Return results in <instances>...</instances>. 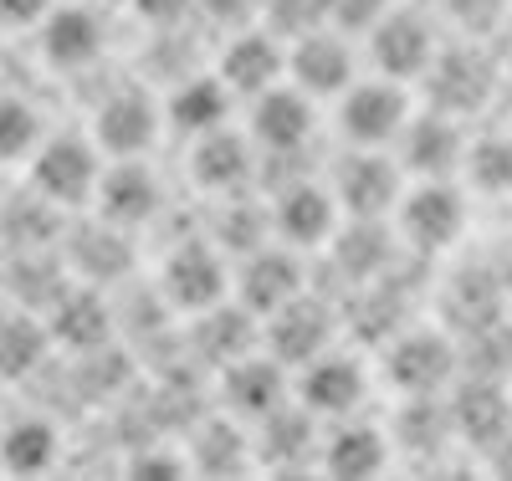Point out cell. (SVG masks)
Segmentation results:
<instances>
[{
    "mask_svg": "<svg viewBox=\"0 0 512 481\" xmlns=\"http://www.w3.org/2000/svg\"><path fill=\"white\" fill-rule=\"evenodd\" d=\"M98 215L123 231L134 226H149L154 215L164 210V190H159V174L144 164V159H113L103 174H98V195H93Z\"/></svg>",
    "mask_w": 512,
    "mask_h": 481,
    "instance_id": "cell-21",
    "label": "cell"
},
{
    "mask_svg": "<svg viewBox=\"0 0 512 481\" xmlns=\"http://www.w3.org/2000/svg\"><path fill=\"white\" fill-rule=\"evenodd\" d=\"M390 456H395L390 435H384L379 425H369V420H349V415L318 441V466L328 476H344V481L379 476L384 466H390Z\"/></svg>",
    "mask_w": 512,
    "mask_h": 481,
    "instance_id": "cell-24",
    "label": "cell"
},
{
    "mask_svg": "<svg viewBox=\"0 0 512 481\" xmlns=\"http://www.w3.org/2000/svg\"><path fill=\"white\" fill-rule=\"evenodd\" d=\"M292 400V369L282 359H272L267 348L236 359L221 369V410L236 420H267L272 410H282Z\"/></svg>",
    "mask_w": 512,
    "mask_h": 481,
    "instance_id": "cell-11",
    "label": "cell"
},
{
    "mask_svg": "<svg viewBox=\"0 0 512 481\" xmlns=\"http://www.w3.org/2000/svg\"><path fill=\"white\" fill-rule=\"evenodd\" d=\"M461 354L441 328H400L384 338V379L400 395H441L456 384Z\"/></svg>",
    "mask_w": 512,
    "mask_h": 481,
    "instance_id": "cell-4",
    "label": "cell"
},
{
    "mask_svg": "<svg viewBox=\"0 0 512 481\" xmlns=\"http://www.w3.org/2000/svg\"><path fill=\"white\" fill-rule=\"evenodd\" d=\"M36 41H41V57L57 72H82L93 67L108 47V26L93 6H52L47 16L36 21Z\"/></svg>",
    "mask_w": 512,
    "mask_h": 481,
    "instance_id": "cell-20",
    "label": "cell"
},
{
    "mask_svg": "<svg viewBox=\"0 0 512 481\" xmlns=\"http://www.w3.org/2000/svg\"><path fill=\"white\" fill-rule=\"evenodd\" d=\"M52 6H57V0H0V21H6V26H36Z\"/></svg>",
    "mask_w": 512,
    "mask_h": 481,
    "instance_id": "cell-43",
    "label": "cell"
},
{
    "mask_svg": "<svg viewBox=\"0 0 512 481\" xmlns=\"http://www.w3.org/2000/svg\"><path fill=\"white\" fill-rule=\"evenodd\" d=\"M313 420L318 415L303 410L297 400H287L267 420H256V441H251L256 466H267V471H297V466L318 461V425Z\"/></svg>",
    "mask_w": 512,
    "mask_h": 481,
    "instance_id": "cell-26",
    "label": "cell"
},
{
    "mask_svg": "<svg viewBox=\"0 0 512 481\" xmlns=\"http://www.w3.org/2000/svg\"><path fill=\"white\" fill-rule=\"evenodd\" d=\"M128 476L139 481H175V476H190V456L175 451V446H144L128 456Z\"/></svg>",
    "mask_w": 512,
    "mask_h": 481,
    "instance_id": "cell-38",
    "label": "cell"
},
{
    "mask_svg": "<svg viewBox=\"0 0 512 481\" xmlns=\"http://www.w3.org/2000/svg\"><path fill=\"white\" fill-rule=\"evenodd\" d=\"M333 200L344 215H390L405 195V169L400 159L379 149H354L333 164Z\"/></svg>",
    "mask_w": 512,
    "mask_h": 481,
    "instance_id": "cell-8",
    "label": "cell"
},
{
    "mask_svg": "<svg viewBox=\"0 0 512 481\" xmlns=\"http://www.w3.org/2000/svg\"><path fill=\"white\" fill-rule=\"evenodd\" d=\"M47 139V123H41V113L26 103V98H16V93H6L0 98V164H21V159H31V149Z\"/></svg>",
    "mask_w": 512,
    "mask_h": 481,
    "instance_id": "cell-37",
    "label": "cell"
},
{
    "mask_svg": "<svg viewBox=\"0 0 512 481\" xmlns=\"http://www.w3.org/2000/svg\"><path fill=\"white\" fill-rule=\"evenodd\" d=\"M41 323L52 333V348H72V354H93V348L108 343L113 333V302H108V287H93V282H67L47 308H41Z\"/></svg>",
    "mask_w": 512,
    "mask_h": 481,
    "instance_id": "cell-12",
    "label": "cell"
},
{
    "mask_svg": "<svg viewBox=\"0 0 512 481\" xmlns=\"http://www.w3.org/2000/svg\"><path fill=\"white\" fill-rule=\"evenodd\" d=\"M98 174H103V149L93 144V134H47L26 159V185L57 210L93 205Z\"/></svg>",
    "mask_w": 512,
    "mask_h": 481,
    "instance_id": "cell-1",
    "label": "cell"
},
{
    "mask_svg": "<svg viewBox=\"0 0 512 481\" xmlns=\"http://www.w3.org/2000/svg\"><path fill=\"white\" fill-rule=\"evenodd\" d=\"M57 231H62V210L52 200H41L31 185L21 195L0 200V241H11L21 251H47L57 246Z\"/></svg>",
    "mask_w": 512,
    "mask_h": 481,
    "instance_id": "cell-34",
    "label": "cell"
},
{
    "mask_svg": "<svg viewBox=\"0 0 512 481\" xmlns=\"http://www.w3.org/2000/svg\"><path fill=\"white\" fill-rule=\"evenodd\" d=\"M400 169H410L415 180H451L466 159V134H461V118L456 113H410L400 128Z\"/></svg>",
    "mask_w": 512,
    "mask_h": 481,
    "instance_id": "cell-15",
    "label": "cell"
},
{
    "mask_svg": "<svg viewBox=\"0 0 512 481\" xmlns=\"http://www.w3.org/2000/svg\"><path fill=\"white\" fill-rule=\"evenodd\" d=\"M338 215H344V210H338V200H333L328 185L297 180L272 205V231L292 251H323L333 241V231H338Z\"/></svg>",
    "mask_w": 512,
    "mask_h": 481,
    "instance_id": "cell-18",
    "label": "cell"
},
{
    "mask_svg": "<svg viewBox=\"0 0 512 481\" xmlns=\"http://www.w3.org/2000/svg\"><path fill=\"white\" fill-rule=\"evenodd\" d=\"M67 272L77 282H93V287H118L128 272H134V236L113 221H88L67 236Z\"/></svg>",
    "mask_w": 512,
    "mask_h": 481,
    "instance_id": "cell-22",
    "label": "cell"
},
{
    "mask_svg": "<svg viewBox=\"0 0 512 481\" xmlns=\"http://www.w3.org/2000/svg\"><path fill=\"white\" fill-rule=\"evenodd\" d=\"M354 77H359V57H354L344 31L313 26L303 36H292V47H287V82L303 87L308 98H338Z\"/></svg>",
    "mask_w": 512,
    "mask_h": 481,
    "instance_id": "cell-9",
    "label": "cell"
},
{
    "mask_svg": "<svg viewBox=\"0 0 512 481\" xmlns=\"http://www.w3.org/2000/svg\"><path fill=\"white\" fill-rule=\"evenodd\" d=\"M384 11H390V0H323V21L338 31H369Z\"/></svg>",
    "mask_w": 512,
    "mask_h": 481,
    "instance_id": "cell-39",
    "label": "cell"
},
{
    "mask_svg": "<svg viewBox=\"0 0 512 481\" xmlns=\"http://www.w3.org/2000/svg\"><path fill=\"white\" fill-rule=\"evenodd\" d=\"M425 82H431V108L441 113H477L487 98H492V87H497V72L482 52L472 47H456V52H436L431 67H425Z\"/></svg>",
    "mask_w": 512,
    "mask_h": 481,
    "instance_id": "cell-23",
    "label": "cell"
},
{
    "mask_svg": "<svg viewBox=\"0 0 512 481\" xmlns=\"http://www.w3.org/2000/svg\"><path fill=\"white\" fill-rule=\"evenodd\" d=\"M262 11L272 16L277 31H292V36H303V31H313V26H328V21H323V0H267Z\"/></svg>",
    "mask_w": 512,
    "mask_h": 481,
    "instance_id": "cell-40",
    "label": "cell"
},
{
    "mask_svg": "<svg viewBox=\"0 0 512 481\" xmlns=\"http://www.w3.org/2000/svg\"><path fill=\"white\" fill-rule=\"evenodd\" d=\"M128 6H134V16H139V21H149V26L169 31L175 21H185V16H190L195 0H128Z\"/></svg>",
    "mask_w": 512,
    "mask_h": 481,
    "instance_id": "cell-42",
    "label": "cell"
},
{
    "mask_svg": "<svg viewBox=\"0 0 512 481\" xmlns=\"http://www.w3.org/2000/svg\"><path fill=\"white\" fill-rule=\"evenodd\" d=\"M0 308H6V297H0Z\"/></svg>",
    "mask_w": 512,
    "mask_h": 481,
    "instance_id": "cell-46",
    "label": "cell"
},
{
    "mask_svg": "<svg viewBox=\"0 0 512 481\" xmlns=\"http://www.w3.org/2000/svg\"><path fill=\"white\" fill-rule=\"evenodd\" d=\"M103 6H128V0H103Z\"/></svg>",
    "mask_w": 512,
    "mask_h": 481,
    "instance_id": "cell-45",
    "label": "cell"
},
{
    "mask_svg": "<svg viewBox=\"0 0 512 481\" xmlns=\"http://www.w3.org/2000/svg\"><path fill=\"white\" fill-rule=\"evenodd\" d=\"M466 180L477 195H512V134H482L466 139Z\"/></svg>",
    "mask_w": 512,
    "mask_h": 481,
    "instance_id": "cell-35",
    "label": "cell"
},
{
    "mask_svg": "<svg viewBox=\"0 0 512 481\" xmlns=\"http://www.w3.org/2000/svg\"><path fill=\"white\" fill-rule=\"evenodd\" d=\"M308 292V272H303V251L292 246H256L241 256V272H236V302L256 318H272L277 308H287L292 297Z\"/></svg>",
    "mask_w": 512,
    "mask_h": 481,
    "instance_id": "cell-10",
    "label": "cell"
},
{
    "mask_svg": "<svg viewBox=\"0 0 512 481\" xmlns=\"http://www.w3.org/2000/svg\"><path fill=\"white\" fill-rule=\"evenodd\" d=\"M400 241L420 256H446L466 236V195L451 180H420L395 205Z\"/></svg>",
    "mask_w": 512,
    "mask_h": 481,
    "instance_id": "cell-3",
    "label": "cell"
},
{
    "mask_svg": "<svg viewBox=\"0 0 512 481\" xmlns=\"http://www.w3.org/2000/svg\"><path fill=\"white\" fill-rule=\"evenodd\" d=\"M190 174L195 185L210 190V195H241L246 180L256 174V144L251 134H236V128H216V134H200L195 149H190Z\"/></svg>",
    "mask_w": 512,
    "mask_h": 481,
    "instance_id": "cell-25",
    "label": "cell"
},
{
    "mask_svg": "<svg viewBox=\"0 0 512 481\" xmlns=\"http://www.w3.org/2000/svg\"><path fill=\"white\" fill-rule=\"evenodd\" d=\"M410 118V93L395 77H354L344 93H338V128L344 139L359 149H384L400 139V128Z\"/></svg>",
    "mask_w": 512,
    "mask_h": 481,
    "instance_id": "cell-5",
    "label": "cell"
},
{
    "mask_svg": "<svg viewBox=\"0 0 512 481\" xmlns=\"http://www.w3.org/2000/svg\"><path fill=\"white\" fill-rule=\"evenodd\" d=\"M262 348L272 359H282L287 369H303L308 359L333 348V313L318 297H292L287 308H277L272 318H262Z\"/></svg>",
    "mask_w": 512,
    "mask_h": 481,
    "instance_id": "cell-17",
    "label": "cell"
},
{
    "mask_svg": "<svg viewBox=\"0 0 512 481\" xmlns=\"http://www.w3.org/2000/svg\"><path fill=\"white\" fill-rule=\"evenodd\" d=\"M328 246L338 256V267H344V277L354 282H379L395 261V236L384 226V215H349V226L333 231Z\"/></svg>",
    "mask_w": 512,
    "mask_h": 481,
    "instance_id": "cell-31",
    "label": "cell"
},
{
    "mask_svg": "<svg viewBox=\"0 0 512 481\" xmlns=\"http://www.w3.org/2000/svg\"><path fill=\"white\" fill-rule=\"evenodd\" d=\"M292 400L303 410H313L318 420H344V415H354L369 400V369L354 354L328 348V354L308 359L303 369L292 374Z\"/></svg>",
    "mask_w": 512,
    "mask_h": 481,
    "instance_id": "cell-6",
    "label": "cell"
},
{
    "mask_svg": "<svg viewBox=\"0 0 512 481\" xmlns=\"http://www.w3.org/2000/svg\"><path fill=\"white\" fill-rule=\"evenodd\" d=\"M216 77L231 87L236 98H256L277 87L287 77V47L277 31H256V26H236V36L221 47Z\"/></svg>",
    "mask_w": 512,
    "mask_h": 481,
    "instance_id": "cell-19",
    "label": "cell"
},
{
    "mask_svg": "<svg viewBox=\"0 0 512 481\" xmlns=\"http://www.w3.org/2000/svg\"><path fill=\"white\" fill-rule=\"evenodd\" d=\"M256 348H262V318H256L246 302H226L221 297L216 308L195 313V354L210 359L216 369L256 354Z\"/></svg>",
    "mask_w": 512,
    "mask_h": 481,
    "instance_id": "cell-27",
    "label": "cell"
},
{
    "mask_svg": "<svg viewBox=\"0 0 512 481\" xmlns=\"http://www.w3.org/2000/svg\"><path fill=\"white\" fill-rule=\"evenodd\" d=\"M231 103H236L231 87H226L216 72H205V77H185V82H175V87H169V98H164L159 108H164V123L175 128V134L200 139V134H216V128L231 123Z\"/></svg>",
    "mask_w": 512,
    "mask_h": 481,
    "instance_id": "cell-28",
    "label": "cell"
},
{
    "mask_svg": "<svg viewBox=\"0 0 512 481\" xmlns=\"http://www.w3.org/2000/svg\"><path fill=\"white\" fill-rule=\"evenodd\" d=\"M267 236H272V215H267L262 205H251V200L231 195V205L221 210V221H216V246H221L226 256L241 261L246 251L267 246Z\"/></svg>",
    "mask_w": 512,
    "mask_h": 481,
    "instance_id": "cell-36",
    "label": "cell"
},
{
    "mask_svg": "<svg viewBox=\"0 0 512 481\" xmlns=\"http://www.w3.org/2000/svg\"><path fill=\"white\" fill-rule=\"evenodd\" d=\"M195 6L210 21H221V26H256V16H262L267 0H195Z\"/></svg>",
    "mask_w": 512,
    "mask_h": 481,
    "instance_id": "cell-41",
    "label": "cell"
},
{
    "mask_svg": "<svg viewBox=\"0 0 512 481\" xmlns=\"http://www.w3.org/2000/svg\"><path fill=\"white\" fill-rule=\"evenodd\" d=\"M52 354V333L31 308H0V384L31 379Z\"/></svg>",
    "mask_w": 512,
    "mask_h": 481,
    "instance_id": "cell-32",
    "label": "cell"
},
{
    "mask_svg": "<svg viewBox=\"0 0 512 481\" xmlns=\"http://www.w3.org/2000/svg\"><path fill=\"white\" fill-rule=\"evenodd\" d=\"M507 389H512V379H507Z\"/></svg>",
    "mask_w": 512,
    "mask_h": 481,
    "instance_id": "cell-47",
    "label": "cell"
},
{
    "mask_svg": "<svg viewBox=\"0 0 512 481\" xmlns=\"http://www.w3.org/2000/svg\"><path fill=\"white\" fill-rule=\"evenodd\" d=\"M431 57H436V31L420 11H384L369 26V62L379 77L415 82V77H425Z\"/></svg>",
    "mask_w": 512,
    "mask_h": 481,
    "instance_id": "cell-13",
    "label": "cell"
},
{
    "mask_svg": "<svg viewBox=\"0 0 512 481\" xmlns=\"http://www.w3.org/2000/svg\"><path fill=\"white\" fill-rule=\"evenodd\" d=\"M164 128V108L144 87H118L93 113V144L103 159H144Z\"/></svg>",
    "mask_w": 512,
    "mask_h": 481,
    "instance_id": "cell-7",
    "label": "cell"
},
{
    "mask_svg": "<svg viewBox=\"0 0 512 481\" xmlns=\"http://www.w3.org/2000/svg\"><path fill=\"white\" fill-rule=\"evenodd\" d=\"M190 471L200 476H246L256 471V456H251V435L241 430L236 415H210L190 430Z\"/></svg>",
    "mask_w": 512,
    "mask_h": 481,
    "instance_id": "cell-30",
    "label": "cell"
},
{
    "mask_svg": "<svg viewBox=\"0 0 512 481\" xmlns=\"http://www.w3.org/2000/svg\"><path fill=\"white\" fill-rule=\"evenodd\" d=\"M318 128V108L303 87H292L287 77L267 93L251 98V144L267 154H297Z\"/></svg>",
    "mask_w": 512,
    "mask_h": 481,
    "instance_id": "cell-16",
    "label": "cell"
},
{
    "mask_svg": "<svg viewBox=\"0 0 512 481\" xmlns=\"http://www.w3.org/2000/svg\"><path fill=\"white\" fill-rule=\"evenodd\" d=\"M446 410H451L456 441L487 456V451L502 441V435L512 430V389H507V379L472 374V379L456 384V395L446 400Z\"/></svg>",
    "mask_w": 512,
    "mask_h": 481,
    "instance_id": "cell-14",
    "label": "cell"
},
{
    "mask_svg": "<svg viewBox=\"0 0 512 481\" xmlns=\"http://www.w3.org/2000/svg\"><path fill=\"white\" fill-rule=\"evenodd\" d=\"M395 435L415 461H441V451L456 441V430H451V410L441 395H405V410L395 420Z\"/></svg>",
    "mask_w": 512,
    "mask_h": 481,
    "instance_id": "cell-33",
    "label": "cell"
},
{
    "mask_svg": "<svg viewBox=\"0 0 512 481\" xmlns=\"http://www.w3.org/2000/svg\"><path fill=\"white\" fill-rule=\"evenodd\" d=\"M487 466H492L497 476H512V430H507L502 441H497V446L487 451Z\"/></svg>",
    "mask_w": 512,
    "mask_h": 481,
    "instance_id": "cell-44",
    "label": "cell"
},
{
    "mask_svg": "<svg viewBox=\"0 0 512 481\" xmlns=\"http://www.w3.org/2000/svg\"><path fill=\"white\" fill-rule=\"evenodd\" d=\"M231 292V256L216 241H180L159 261V302L169 313H205Z\"/></svg>",
    "mask_w": 512,
    "mask_h": 481,
    "instance_id": "cell-2",
    "label": "cell"
},
{
    "mask_svg": "<svg viewBox=\"0 0 512 481\" xmlns=\"http://www.w3.org/2000/svg\"><path fill=\"white\" fill-rule=\"evenodd\" d=\"M62 461V425L52 415H11L0 425V471L6 476H47Z\"/></svg>",
    "mask_w": 512,
    "mask_h": 481,
    "instance_id": "cell-29",
    "label": "cell"
}]
</instances>
